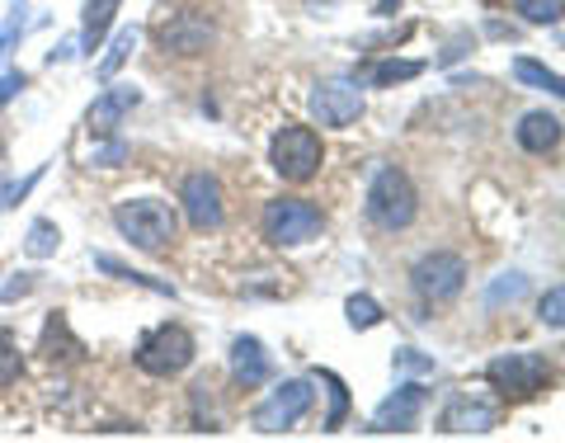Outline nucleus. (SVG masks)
<instances>
[{
	"instance_id": "nucleus-30",
	"label": "nucleus",
	"mask_w": 565,
	"mask_h": 443,
	"mask_svg": "<svg viewBox=\"0 0 565 443\" xmlns=\"http://www.w3.org/2000/svg\"><path fill=\"white\" fill-rule=\"evenodd\" d=\"M39 180H43V166H39V170H33V175H29V180H14V184H10L6 193H0V208H20V199H29V189H33V184H39Z\"/></svg>"
},
{
	"instance_id": "nucleus-24",
	"label": "nucleus",
	"mask_w": 565,
	"mask_h": 443,
	"mask_svg": "<svg viewBox=\"0 0 565 443\" xmlns=\"http://www.w3.org/2000/svg\"><path fill=\"white\" fill-rule=\"evenodd\" d=\"M132 48H137V29H122L118 39H114V48H109V57L99 62V76H104V81H114V76H118V66L128 62V52H132Z\"/></svg>"
},
{
	"instance_id": "nucleus-9",
	"label": "nucleus",
	"mask_w": 565,
	"mask_h": 443,
	"mask_svg": "<svg viewBox=\"0 0 565 443\" xmlns=\"http://www.w3.org/2000/svg\"><path fill=\"white\" fill-rule=\"evenodd\" d=\"M180 203H184V218L193 232H217L226 222V193H222V180L207 170H193L184 175V189H180Z\"/></svg>"
},
{
	"instance_id": "nucleus-27",
	"label": "nucleus",
	"mask_w": 565,
	"mask_h": 443,
	"mask_svg": "<svg viewBox=\"0 0 565 443\" xmlns=\"http://www.w3.org/2000/svg\"><path fill=\"white\" fill-rule=\"evenodd\" d=\"M321 382L330 387V401H334V411H330V420H326V430H340L344 415H349V392H344V382L334 378V373H321Z\"/></svg>"
},
{
	"instance_id": "nucleus-18",
	"label": "nucleus",
	"mask_w": 565,
	"mask_h": 443,
	"mask_svg": "<svg viewBox=\"0 0 565 443\" xmlns=\"http://www.w3.org/2000/svg\"><path fill=\"white\" fill-rule=\"evenodd\" d=\"M57 245H62L57 222L39 218V222L29 226V236H24V255H29V260H52V255H57Z\"/></svg>"
},
{
	"instance_id": "nucleus-13",
	"label": "nucleus",
	"mask_w": 565,
	"mask_h": 443,
	"mask_svg": "<svg viewBox=\"0 0 565 443\" xmlns=\"http://www.w3.org/2000/svg\"><path fill=\"white\" fill-rule=\"evenodd\" d=\"M137 99H141L137 85H109V91H104V95L90 104V114H85V128H90L95 137H114L118 123L137 109Z\"/></svg>"
},
{
	"instance_id": "nucleus-14",
	"label": "nucleus",
	"mask_w": 565,
	"mask_h": 443,
	"mask_svg": "<svg viewBox=\"0 0 565 443\" xmlns=\"http://www.w3.org/2000/svg\"><path fill=\"white\" fill-rule=\"evenodd\" d=\"M444 434H490L494 430V405L476 401V397H452L444 420H438Z\"/></svg>"
},
{
	"instance_id": "nucleus-22",
	"label": "nucleus",
	"mask_w": 565,
	"mask_h": 443,
	"mask_svg": "<svg viewBox=\"0 0 565 443\" xmlns=\"http://www.w3.org/2000/svg\"><path fill=\"white\" fill-rule=\"evenodd\" d=\"M344 312H349V326H353V330H373V326H382V307H377L367 293H353L349 303H344Z\"/></svg>"
},
{
	"instance_id": "nucleus-3",
	"label": "nucleus",
	"mask_w": 565,
	"mask_h": 443,
	"mask_svg": "<svg viewBox=\"0 0 565 443\" xmlns=\"http://www.w3.org/2000/svg\"><path fill=\"white\" fill-rule=\"evenodd\" d=\"M193 354H199V340L180 326V321H166L141 335L137 345V368L151 378H180L184 368L193 363Z\"/></svg>"
},
{
	"instance_id": "nucleus-6",
	"label": "nucleus",
	"mask_w": 565,
	"mask_h": 443,
	"mask_svg": "<svg viewBox=\"0 0 565 443\" xmlns=\"http://www.w3.org/2000/svg\"><path fill=\"white\" fill-rule=\"evenodd\" d=\"M486 378H490V387H494L500 397L527 401V397H537L542 387H546L552 368H546L542 354H527V349H523V354H500V359H490Z\"/></svg>"
},
{
	"instance_id": "nucleus-5",
	"label": "nucleus",
	"mask_w": 565,
	"mask_h": 443,
	"mask_svg": "<svg viewBox=\"0 0 565 443\" xmlns=\"http://www.w3.org/2000/svg\"><path fill=\"white\" fill-rule=\"evenodd\" d=\"M326 232L321 208L307 199H274L264 203V241L278 245V251H292V245H307Z\"/></svg>"
},
{
	"instance_id": "nucleus-28",
	"label": "nucleus",
	"mask_w": 565,
	"mask_h": 443,
	"mask_svg": "<svg viewBox=\"0 0 565 443\" xmlns=\"http://www.w3.org/2000/svg\"><path fill=\"white\" fill-rule=\"evenodd\" d=\"M419 62H382L377 71H373V81L377 85H396V81H411V76H419Z\"/></svg>"
},
{
	"instance_id": "nucleus-26",
	"label": "nucleus",
	"mask_w": 565,
	"mask_h": 443,
	"mask_svg": "<svg viewBox=\"0 0 565 443\" xmlns=\"http://www.w3.org/2000/svg\"><path fill=\"white\" fill-rule=\"evenodd\" d=\"M523 293H527V278H523V274H500V283L490 288L486 303L500 307V303H514V297H523Z\"/></svg>"
},
{
	"instance_id": "nucleus-16",
	"label": "nucleus",
	"mask_w": 565,
	"mask_h": 443,
	"mask_svg": "<svg viewBox=\"0 0 565 443\" xmlns=\"http://www.w3.org/2000/svg\"><path fill=\"white\" fill-rule=\"evenodd\" d=\"M514 137H519V147H523V151L542 156V151H552L556 141H561V118H556V114H546V109H533V114H523V118H519Z\"/></svg>"
},
{
	"instance_id": "nucleus-25",
	"label": "nucleus",
	"mask_w": 565,
	"mask_h": 443,
	"mask_svg": "<svg viewBox=\"0 0 565 443\" xmlns=\"http://www.w3.org/2000/svg\"><path fill=\"white\" fill-rule=\"evenodd\" d=\"M537 321L552 326V330H565V283H561V288H546V293H542Z\"/></svg>"
},
{
	"instance_id": "nucleus-23",
	"label": "nucleus",
	"mask_w": 565,
	"mask_h": 443,
	"mask_svg": "<svg viewBox=\"0 0 565 443\" xmlns=\"http://www.w3.org/2000/svg\"><path fill=\"white\" fill-rule=\"evenodd\" d=\"M514 10L527 24H556L565 20V0H514Z\"/></svg>"
},
{
	"instance_id": "nucleus-4",
	"label": "nucleus",
	"mask_w": 565,
	"mask_h": 443,
	"mask_svg": "<svg viewBox=\"0 0 565 443\" xmlns=\"http://www.w3.org/2000/svg\"><path fill=\"white\" fill-rule=\"evenodd\" d=\"M321 161H326L321 137H316L311 128H302V123H282V128L274 133V141H269V166L288 184H307L311 175L321 170Z\"/></svg>"
},
{
	"instance_id": "nucleus-10",
	"label": "nucleus",
	"mask_w": 565,
	"mask_h": 443,
	"mask_svg": "<svg viewBox=\"0 0 565 443\" xmlns=\"http://www.w3.org/2000/svg\"><path fill=\"white\" fill-rule=\"evenodd\" d=\"M363 114V91L359 81L349 76H334V81H321L311 91V118L321 123V128H349L353 118Z\"/></svg>"
},
{
	"instance_id": "nucleus-21",
	"label": "nucleus",
	"mask_w": 565,
	"mask_h": 443,
	"mask_svg": "<svg viewBox=\"0 0 565 443\" xmlns=\"http://www.w3.org/2000/svg\"><path fill=\"white\" fill-rule=\"evenodd\" d=\"M95 264H99V270H104V274H118V278H128V283H137V288H151V293H161V297H174V288H170V283H156L151 274H132V270H128V264H118L114 255H95Z\"/></svg>"
},
{
	"instance_id": "nucleus-8",
	"label": "nucleus",
	"mask_w": 565,
	"mask_h": 443,
	"mask_svg": "<svg viewBox=\"0 0 565 443\" xmlns=\"http://www.w3.org/2000/svg\"><path fill=\"white\" fill-rule=\"evenodd\" d=\"M411 283L424 303H448V297H457L467 288V260L452 255V251H429V255L415 260Z\"/></svg>"
},
{
	"instance_id": "nucleus-12",
	"label": "nucleus",
	"mask_w": 565,
	"mask_h": 443,
	"mask_svg": "<svg viewBox=\"0 0 565 443\" xmlns=\"http://www.w3.org/2000/svg\"><path fill=\"white\" fill-rule=\"evenodd\" d=\"M424 411V387L419 382H401L396 397H386L373 415V434H411Z\"/></svg>"
},
{
	"instance_id": "nucleus-33",
	"label": "nucleus",
	"mask_w": 565,
	"mask_h": 443,
	"mask_svg": "<svg viewBox=\"0 0 565 443\" xmlns=\"http://www.w3.org/2000/svg\"><path fill=\"white\" fill-rule=\"evenodd\" d=\"M20 14H24V10H14V20L6 24V33H0V57H10V43L24 39V20H20Z\"/></svg>"
},
{
	"instance_id": "nucleus-34",
	"label": "nucleus",
	"mask_w": 565,
	"mask_h": 443,
	"mask_svg": "<svg viewBox=\"0 0 565 443\" xmlns=\"http://www.w3.org/2000/svg\"><path fill=\"white\" fill-rule=\"evenodd\" d=\"M396 363H401V368H415V373H434V359H419L415 349H401Z\"/></svg>"
},
{
	"instance_id": "nucleus-31",
	"label": "nucleus",
	"mask_w": 565,
	"mask_h": 443,
	"mask_svg": "<svg viewBox=\"0 0 565 443\" xmlns=\"http://www.w3.org/2000/svg\"><path fill=\"white\" fill-rule=\"evenodd\" d=\"M24 85H29L24 71H6V76H0V109H6V104L24 91Z\"/></svg>"
},
{
	"instance_id": "nucleus-1",
	"label": "nucleus",
	"mask_w": 565,
	"mask_h": 443,
	"mask_svg": "<svg viewBox=\"0 0 565 443\" xmlns=\"http://www.w3.org/2000/svg\"><path fill=\"white\" fill-rule=\"evenodd\" d=\"M114 226L118 236L132 245L141 255H161L166 245L174 241L180 232V218H174V208L166 199H122L114 208Z\"/></svg>"
},
{
	"instance_id": "nucleus-15",
	"label": "nucleus",
	"mask_w": 565,
	"mask_h": 443,
	"mask_svg": "<svg viewBox=\"0 0 565 443\" xmlns=\"http://www.w3.org/2000/svg\"><path fill=\"white\" fill-rule=\"evenodd\" d=\"M269 373H274V359L264 354V345L255 335H241L232 345V378L241 387H259V382H269Z\"/></svg>"
},
{
	"instance_id": "nucleus-11",
	"label": "nucleus",
	"mask_w": 565,
	"mask_h": 443,
	"mask_svg": "<svg viewBox=\"0 0 565 443\" xmlns=\"http://www.w3.org/2000/svg\"><path fill=\"white\" fill-rule=\"evenodd\" d=\"M212 39H217V29H212V20L199 10H184V14H174V20H166L161 29H156L161 52H174V57H199V52L212 48Z\"/></svg>"
},
{
	"instance_id": "nucleus-19",
	"label": "nucleus",
	"mask_w": 565,
	"mask_h": 443,
	"mask_svg": "<svg viewBox=\"0 0 565 443\" xmlns=\"http://www.w3.org/2000/svg\"><path fill=\"white\" fill-rule=\"evenodd\" d=\"M514 76H519L523 85H537V91H552V95L565 99V76H556L552 66H542V62H533V57H519V62H514Z\"/></svg>"
},
{
	"instance_id": "nucleus-32",
	"label": "nucleus",
	"mask_w": 565,
	"mask_h": 443,
	"mask_svg": "<svg viewBox=\"0 0 565 443\" xmlns=\"http://www.w3.org/2000/svg\"><path fill=\"white\" fill-rule=\"evenodd\" d=\"M122 156H128V147H122V141H109V147L90 151V166H114V161H122Z\"/></svg>"
},
{
	"instance_id": "nucleus-29",
	"label": "nucleus",
	"mask_w": 565,
	"mask_h": 443,
	"mask_svg": "<svg viewBox=\"0 0 565 443\" xmlns=\"http://www.w3.org/2000/svg\"><path fill=\"white\" fill-rule=\"evenodd\" d=\"M33 288H39V274H14V283L0 288V303H24Z\"/></svg>"
},
{
	"instance_id": "nucleus-17",
	"label": "nucleus",
	"mask_w": 565,
	"mask_h": 443,
	"mask_svg": "<svg viewBox=\"0 0 565 443\" xmlns=\"http://www.w3.org/2000/svg\"><path fill=\"white\" fill-rule=\"evenodd\" d=\"M122 0H85L81 10V52H99V43L109 39V29L118 20Z\"/></svg>"
},
{
	"instance_id": "nucleus-2",
	"label": "nucleus",
	"mask_w": 565,
	"mask_h": 443,
	"mask_svg": "<svg viewBox=\"0 0 565 443\" xmlns=\"http://www.w3.org/2000/svg\"><path fill=\"white\" fill-rule=\"evenodd\" d=\"M367 218H373L382 232H405V226L415 222L419 212V193L411 184V175L396 170V166H382L373 175V184H367Z\"/></svg>"
},
{
	"instance_id": "nucleus-20",
	"label": "nucleus",
	"mask_w": 565,
	"mask_h": 443,
	"mask_svg": "<svg viewBox=\"0 0 565 443\" xmlns=\"http://www.w3.org/2000/svg\"><path fill=\"white\" fill-rule=\"evenodd\" d=\"M20 373H24L20 340H14V330H10V326H0V387H10Z\"/></svg>"
},
{
	"instance_id": "nucleus-7",
	"label": "nucleus",
	"mask_w": 565,
	"mask_h": 443,
	"mask_svg": "<svg viewBox=\"0 0 565 443\" xmlns=\"http://www.w3.org/2000/svg\"><path fill=\"white\" fill-rule=\"evenodd\" d=\"M311 401H316V392H311V382H307V378L278 382L274 392L259 401L255 430H259V434H288V430H297V424H302V415L311 411Z\"/></svg>"
}]
</instances>
